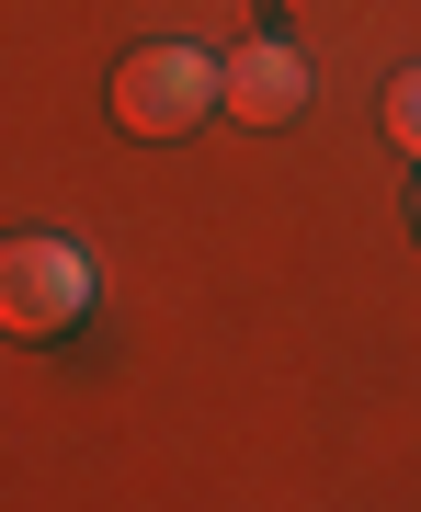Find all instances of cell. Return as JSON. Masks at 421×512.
I'll return each mask as SVG.
<instances>
[{"mask_svg":"<svg viewBox=\"0 0 421 512\" xmlns=\"http://www.w3.org/2000/svg\"><path fill=\"white\" fill-rule=\"evenodd\" d=\"M217 114L228 126H296L308 114V57L285 35H251L239 57H217Z\"/></svg>","mask_w":421,"mask_h":512,"instance_id":"3","label":"cell"},{"mask_svg":"<svg viewBox=\"0 0 421 512\" xmlns=\"http://www.w3.org/2000/svg\"><path fill=\"white\" fill-rule=\"evenodd\" d=\"M387 137H399V148H421V69H399V80H387Z\"/></svg>","mask_w":421,"mask_h":512,"instance_id":"4","label":"cell"},{"mask_svg":"<svg viewBox=\"0 0 421 512\" xmlns=\"http://www.w3.org/2000/svg\"><path fill=\"white\" fill-rule=\"evenodd\" d=\"M410 217H421V194H410Z\"/></svg>","mask_w":421,"mask_h":512,"instance_id":"5","label":"cell"},{"mask_svg":"<svg viewBox=\"0 0 421 512\" xmlns=\"http://www.w3.org/2000/svg\"><path fill=\"white\" fill-rule=\"evenodd\" d=\"M92 308H103V274H92L80 239H57V228L0 239V342H57Z\"/></svg>","mask_w":421,"mask_h":512,"instance_id":"1","label":"cell"},{"mask_svg":"<svg viewBox=\"0 0 421 512\" xmlns=\"http://www.w3.org/2000/svg\"><path fill=\"white\" fill-rule=\"evenodd\" d=\"M205 114H217V57L205 46H183V35H148V46H126L114 57V126L126 137H194Z\"/></svg>","mask_w":421,"mask_h":512,"instance_id":"2","label":"cell"}]
</instances>
